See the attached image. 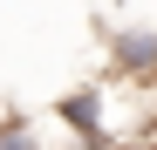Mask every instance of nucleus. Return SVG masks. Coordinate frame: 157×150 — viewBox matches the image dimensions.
Returning <instances> with one entry per match:
<instances>
[{"mask_svg":"<svg viewBox=\"0 0 157 150\" xmlns=\"http://www.w3.org/2000/svg\"><path fill=\"white\" fill-rule=\"evenodd\" d=\"M137 150H157V123H150V130H144V143H137Z\"/></svg>","mask_w":157,"mask_h":150,"instance_id":"f257e3e1","label":"nucleus"}]
</instances>
